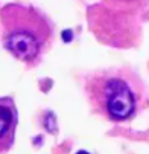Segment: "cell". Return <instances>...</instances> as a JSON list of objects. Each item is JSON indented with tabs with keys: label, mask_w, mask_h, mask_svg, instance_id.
Segmentation results:
<instances>
[{
	"label": "cell",
	"mask_w": 149,
	"mask_h": 154,
	"mask_svg": "<svg viewBox=\"0 0 149 154\" xmlns=\"http://www.w3.org/2000/svg\"><path fill=\"white\" fill-rule=\"evenodd\" d=\"M102 2L119 11H139L148 3V0H102Z\"/></svg>",
	"instance_id": "cell-4"
},
{
	"label": "cell",
	"mask_w": 149,
	"mask_h": 154,
	"mask_svg": "<svg viewBox=\"0 0 149 154\" xmlns=\"http://www.w3.org/2000/svg\"><path fill=\"white\" fill-rule=\"evenodd\" d=\"M148 69H149V63H148Z\"/></svg>",
	"instance_id": "cell-5"
},
{
	"label": "cell",
	"mask_w": 149,
	"mask_h": 154,
	"mask_svg": "<svg viewBox=\"0 0 149 154\" xmlns=\"http://www.w3.org/2000/svg\"><path fill=\"white\" fill-rule=\"evenodd\" d=\"M84 89L91 110L111 122L134 119L148 99L140 76L126 67L91 72L85 76Z\"/></svg>",
	"instance_id": "cell-1"
},
{
	"label": "cell",
	"mask_w": 149,
	"mask_h": 154,
	"mask_svg": "<svg viewBox=\"0 0 149 154\" xmlns=\"http://www.w3.org/2000/svg\"><path fill=\"white\" fill-rule=\"evenodd\" d=\"M6 51L28 66L40 63L52 45L53 25L38 9L20 3H9L0 9Z\"/></svg>",
	"instance_id": "cell-2"
},
{
	"label": "cell",
	"mask_w": 149,
	"mask_h": 154,
	"mask_svg": "<svg viewBox=\"0 0 149 154\" xmlns=\"http://www.w3.org/2000/svg\"><path fill=\"white\" fill-rule=\"evenodd\" d=\"M18 122L17 107L11 98H0V154L14 145L15 128Z\"/></svg>",
	"instance_id": "cell-3"
}]
</instances>
